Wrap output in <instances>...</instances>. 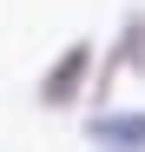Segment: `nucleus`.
Segmentation results:
<instances>
[{"label": "nucleus", "instance_id": "nucleus-1", "mask_svg": "<svg viewBox=\"0 0 145 152\" xmlns=\"http://www.w3.org/2000/svg\"><path fill=\"white\" fill-rule=\"evenodd\" d=\"M92 66H99L92 40H66L59 53L40 66V86H33L40 113H72V106H79V99L92 93Z\"/></svg>", "mask_w": 145, "mask_h": 152}, {"label": "nucleus", "instance_id": "nucleus-2", "mask_svg": "<svg viewBox=\"0 0 145 152\" xmlns=\"http://www.w3.org/2000/svg\"><path fill=\"white\" fill-rule=\"evenodd\" d=\"M86 145L92 152H145V106H92Z\"/></svg>", "mask_w": 145, "mask_h": 152}, {"label": "nucleus", "instance_id": "nucleus-3", "mask_svg": "<svg viewBox=\"0 0 145 152\" xmlns=\"http://www.w3.org/2000/svg\"><path fill=\"white\" fill-rule=\"evenodd\" d=\"M112 60H119V73H132L145 86V7H125V20L112 33Z\"/></svg>", "mask_w": 145, "mask_h": 152}]
</instances>
